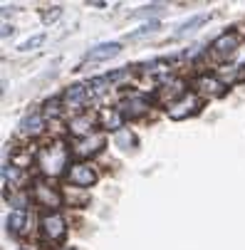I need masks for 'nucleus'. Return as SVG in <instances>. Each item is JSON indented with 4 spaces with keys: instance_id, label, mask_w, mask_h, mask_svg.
<instances>
[{
    "instance_id": "nucleus-3",
    "label": "nucleus",
    "mask_w": 245,
    "mask_h": 250,
    "mask_svg": "<svg viewBox=\"0 0 245 250\" xmlns=\"http://www.w3.org/2000/svg\"><path fill=\"white\" fill-rule=\"evenodd\" d=\"M40 235L45 243H64L67 238V218L62 216L60 210H47L45 216L40 218Z\"/></svg>"
},
{
    "instance_id": "nucleus-19",
    "label": "nucleus",
    "mask_w": 245,
    "mask_h": 250,
    "mask_svg": "<svg viewBox=\"0 0 245 250\" xmlns=\"http://www.w3.org/2000/svg\"><path fill=\"white\" fill-rule=\"evenodd\" d=\"M5 198L10 206H15V210H27V206L32 201L30 191H10V196H5Z\"/></svg>"
},
{
    "instance_id": "nucleus-28",
    "label": "nucleus",
    "mask_w": 245,
    "mask_h": 250,
    "mask_svg": "<svg viewBox=\"0 0 245 250\" xmlns=\"http://www.w3.org/2000/svg\"><path fill=\"white\" fill-rule=\"evenodd\" d=\"M22 250H27V248H22Z\"/></svg>"
},
{
    "instance_id": "nucleus-1",
    "label": "nucleus",
    "mask_w": 245,
    "mask_h": 250,
    "mask_svg": "<svg viewBox=\"0 0 245 250\" xmlns=\"http://www.w3.org/2000/svg\"><path fill=\"white\" fill-rule=\"evenodd\" d=\"M35 166L45 178H57V176H67L69 171V146L64 141H50V144L40 146L35 151Z\"/></svg>"
},
{
    "instance_id": "nucleus-13",
    "label": "nucleus",
    "mask_w": 245,
    "mask_h": 250,
    "mask_svg": "<svg viewBox=\"0 0 245 250\" xmlns=\"http://www.w3.org/2000/svg\"><path fill=\"white\" fill-rule=\"evenodd\" d=\"M196 87H198V94H201V97H221L228 84H225L218 75H203V77L196 82Z\"/></svg>"
},
{
    "instance_id": "nucleus-10",
    "label": "nucleus",
    "mask_w": 245,
    "mask_h": 250,
    "mask_svg": "<svg viewBox=\"0 0 245 250\" xmlns=\"http://www.w3.org/2000/svg\"><path fill=\"white\" fill-rule=\"evenodd\" d=\"M45 126H47V117H45L40 109H35V112H30V114H25V117L20 119L18 134H20L22 139H35V136H40V134L45 131Z\"/></svg>"
},
{
    "instance_id": "nucleus-15",
    "label": "nucleus",
    "mask_w": 245,
    "mask_h": 250,
    "mask_svg": "<svg viewBox=\"0 0 245 250\" xmlns=\"http://www.w3.org/2000/svg\"><path fill=\"white\" fill-rule=\"evenodd\" d=\"M124 122H126V119L122 117V112L117 109V106H107V109H102V112H99V124H102L104 129L122 131Z\"/></svg>"
},
{
    "instance_id": "nucleus-21",
    "label": "nucleus",
    "mask_w": 245,
    "mask_h": 250,
    "mask_svg": "<svg viewBox=\"0 0 245 250\" xmlns=\"http://www.w3.org/2000/svg\"><path fill=\"white\" fill-rule=\"evenodd\" d=\"M62 112H64V102H62V97L50 99V102L45 104V109H42V114H45L47 119H55V117H60Z\"/></svg>"
},
{
    "instance_id": "nucleus-20",
    "label": "nucleus",
    "mask_w": 245,
    "mask_h": 250,
    "mask_svg": "<svg viewBox=\"0 0 245 250\" xmlns=\"http://www.w3.org/2000/svg\"><path fill=\"white\" fill-rule=\"evenodd\" d=\"M114 144H117L122 151L136 149V136H134V131H129V129H122V131H117V136H114Z\"/></svg>"
},
{
    "instance_id": "nucleus-9",
    "label": "nucleus",
    "mask_w": 245,
    "mask_h": 250,
    "mask_svg": "<svg viewBox=\"0 0 245 250\" xmlns=\"http://www.w3.org/2000/svg\"><path fill=\"white\" fill-rule=\"evenodd\" d=\"M104 144H107L104 134H102V131H94L92 136H84V139H75V141H72V154L80 156L82 161H87V159L97 156V154L104 149Z\"/></svg>"
},
{
    "instance_id": "nucleus-12",
    "label": "nucleus",
    "mask_w": 245,
    "mask_h": 250,
    "mask_svg": "<svg viewBox=\"0 0 245 250\" xmlns=\"http://www.w3.org/2000/svg\"><path fill=\"white\" fill-rule=\"evenodd\" d=\"M184 94H186V82L179 80V77H168L159 87V97H161V102H166V106L173 104L176 99H181Z\"/></svg>"
},
{
    "instance_id": "nucleus-18",
    "label": "nucleus",
    "mask_w": 245,
    "mask_h": 250,
    "mask_svg": "<svg viewBox=\"0 0 245 250\" xmlns=\"http://www.w3.org/2000/svg\"><path fill=\"white\" fill-rule=\"evenodd\" d=\"M208 13H201V15H193L191 20H186V22H181V27L176 30V38H184V35H188V32H193V30H198L201 25H205L208 22Z\"/></svg>"
},
{
    "instance_id": "nucleus-27",
    "label": "nucleus",
    "mask_w": 245,
    "mask_h": 250,
    "mask_svg": "<svg viewBox=\"0 0 245 250\" xmlns=\"http://www.w3.org/2000/svg\"><path fill=\"white\" fill-rule=\"evenodd\" d=\"M57 250H75V248H57Z\"/></svg>"
},
{
    "instance_id": "nucleus-16",
    "label": "nucleus",
    "mask_w": 245,
    "mask_h": 250,
    "mask_svg": "<svg viewBox=\"0 0 245 250\" xmlns=\"http://www.w3.org/2000/svg\"><path fill=\"white\" fill-rule=\"evenodd\" d=\"M8 233L10 235H22L27 230V210H10L8 216Z\"/></svg>"
},
{
    "instance_id": "nucleus-7",
    "label": "nucleus",
    "mask_w": 245,
    "mask_h": 250,
    "mask_svg": "<svg viewBox=\"0 0 245 250\" xmlns=\"http://www.w3.org/2000/svg\"><path fill=\"white\" fill-rule=\"evenodd\" d=\"M240 50V35L235 30H228L223 35H218V38L211 42V55L218 60V62H225L230 57H235V52Z\"/></svg>"
},
{
    "instance_id": "nucleus-17",
    "label": "nucleus",
    "mask_w": 245,
    "mask_h": 250,
    "mask_svg": "<svg viewBox=\"0 0 245 250\" xmlns=\"http://www.w3.org/2000/svg\"><path fill=\"white\" fill-rule=\"evenodd\" d=\"M159 27H161V22L159 20H149V22H144L142 27H136V30H131V32H126V40H144V38H149V35H154V32H159Z\"/></svg>"
},
{
    "instance_id": "nucleus-24",
    "label": "nucleus",
    "mask_w": 245,
    "mask_h": 250,
    "mask_svg": "<svg viewBox=\"0 0 245 250\" xmlns=\"http://www.w3.org/2000/svg\"><path fill=\"white\" fill-rule=\"evenodd\" d=\"M163 8H166L163 3H151V5H144L142 10H136L134 15H136V18H146V15H154V13H161Z\"/></svg>"
},
{
    "instance_id": "nucleus-25",
    "label": "nucleus",
    "mask_w": 245,
    "mask_h": 250,
    "mask_svg": "<svg viewBox=\"0 0 245 250\" xmlns=\"http://www.w3.org/2000/svg\"><path fill=\"white\" fill-rule=\"evenodd\" d=\"M60 15H62V8H60V5H55L52 10H45V13H42V22H55Z\"/></svg>"
},
{
    "instance_id": "nucleus-11",
    "label": "nucleus",
    "mask_w": 245,
    "mask_h": 250,
    "mask_svg": "<svg viewBox=\"0 0 245 250\" xmlns=\"http://www.w3.org/2000/svg\"><path fill=\"white\" fill-rule=\"evenodd\" d=\"M94 126H97V119H94V114H89V112H84V114H75L72 119L67 122V131L72 134V139L92 136V134H94Z\"/></svg>"
},
{
    "instance_id": "nucleus-22",
    "label": "nucleus",
    "mask_w": 245,
    "mask_h": 250,
    "mask_svg": "<svg viewBox=\"0 0 245 250\" xmlns=\"http://www.w3.org/2000/svg\"><path fill=\"white\" fill-rule=\"evenodd\" d=\"M112 84H114V82L109 80V75H104V77H92V80H89V89H92V94H102V92H107Z\"/></svg>"
},
{
    "instance_id": "nucleus-14",
    "label": "nucleus",
    "mask_w": 245,
    "mask_h": 250,
    "mask_svg": "<svg viewBox=\"0 0 245 250\" xmlns=\"http://www.w3.org/2000/svg\"><path fill=\"white\" fill-rule=\"evenodd\" d=\"M119 52H122V45H119V42H102V45H94V47L84 55V60H87V62H107V60L117 57Z\"/></svg>"
},
{
    "instance_id": "nucleus-6",
    "label": "nucleus",
    "mask_w": 245,
    "mask_h": 250,
    "mask_svg": "<svg viewBox=\"0 0 245 250\" xmlns=\"http://www.w3.org/2000/svg\"><path fill=\"white\" fill-rule=\"evenodd\" d=\"M117 109L122 112L124 119L134 122V119H142V117H146V114L151 112V102H149V97H144L142 92H129V94L117 104Z\"/></svg>"
},
{
    "instance_id": "nucleus-26",
    "label": "nucleus",
    "mask_w": 245,
    "mask_h": 250,
    "mask_svg": "<svg viewBox=\"0 0 245 250\" xmlns=\"http://www.w3.org/2000/svg\"><path fill=\"white\" fill-rule=\"evenodd\" d=\"M8 35H13V25H3V38H8Z\"/></svg>"
},
{
    "instance_id": "nucleus-8",
    "label": "nucleus",
    "mask_w": 245,
    "mask_h": 250,
    "mask_svg": "<svg viewBox=\"0 0 245 250\" xmlns=\"http://www.w3.org/2000/svg\"><path fill=\"white\" fill-rule=\"evenodd\" d=\"M89 97H92V89L84 87V84H69L64 89V109L67 112H75V114H84L87 112V104H89Z\"/></svg>"
},
{
    "instance_id": "nucleus-4",
    "label": "nucleus",
    "mask_w": 245,
    "mask_h": 250,
    "mask_svg": "<svg viewBox=\"0 0 245 250\" xmlns=\"http://www.w3.org/2000/svg\"><path fill=\"white\" fill-rule=\"evenodd\" d=\"M67 184L72 186V188H80V191H89L97 181H99V171L92 161H77L69 166L67 171Z\"/></svg>"
},
{
    "instance_id": "nucleus-5",
    "label": "nucleus",
    "mask_w": 245,
    "mask_h": 250,
    "mask_svg": "<svg viewBox=\"0 0 245 250\" xmlns=\"http://www.w3.org/2000/svg\"><path fill=\"white\" fill-rule=\"evenodd\" d=\"M30 196H32V203L35 206H42L47 210H57L62 203H64V196L57 186L47 184V181H35L32 188H30Z\"/></svg>"
},
{
    "instance_id": "nucleus-2",
    "label": "nucleus",
    "mask_w": 245,
    "mask_h": 250,
    "mask_svg": "<svg viewBox=\"0 0 245 250\" xmlns=\"http://www.w3.org/2000/svg\"><path fill=\"white\" fill-rule=\"evenodd\" d=\"M203 106V97L198 92H186L181 99H176L173 104L166 106V117L171 122H184L188 117H196Z\"/></svg>"
},
{
    "instance_id": "nucleus-23",
    "label": "nucleus",
    "mask_w": 245,
    "mask_h": 250,
    "mask_svg": "<svg viewBox=\"0 0 245 250\" xmlns=\"http://www.w3.org/2000/svg\"><path fill=\"white\" fill-rule=\"evenodd\" d=\"M40 45H45V32H38V35H32V38H27L25 42H20V52H32V50H38Z\"/></svg>"
}]
</instances>
